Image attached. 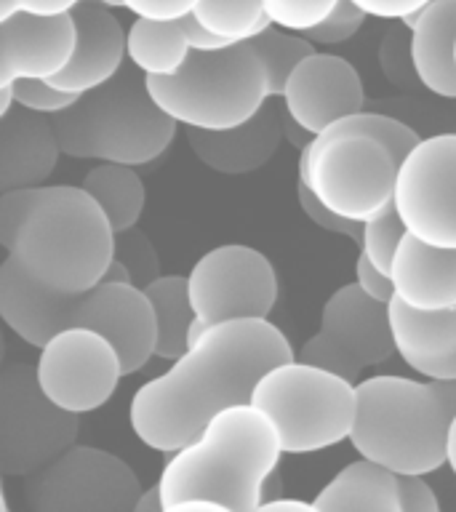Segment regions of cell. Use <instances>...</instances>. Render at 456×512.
<instances>
[{
	"label": "cell",
	"instance_id": "obj_1",
	"mask_svg": "<svg viewBox=\"0 0 456 512\" xmlns=\"http://www.w3.org/2000/svg\"><path fill=\"white\" fill-rule=\"evenodd\" d=\"M294 358L286 334L267 318L203 328L174 366L134 392L128 419L136 438L160 454H174L198 438L219 411L251 403L256 382Z\"/></svg>",
	"mask_w": 456,
	"mask_h": 512
},
{
	"label": "cell",
	"instance_id": "obj_2",
	"mask_svg": "<svg viewBox=\"0 0 456 512\" xmlns=\"http://www.w3.org/2000/svg\"><path fill=\"white\" fill-rule=\"evenodd\" d=\"M0 318L38 350L64 328L99 331L115 344L126 376L142 371L158 344V323L144 288L102 280L83 294H64L35 283L11 256L0 264Z\"/></svg>",
	"mask_w": 456,
	"mask_h": 512
},
{
	"label": "cell",
	"instance_id": "obj_3",
	"mask_svg": "<svg viewBox=\"0 0 456 512\" xmlns=\"http://www.w3.org/2000/svg\"><path fill=\"white\" fill-rule=\"evenodd\" d=\"M278 430L254 403L219 411L174 454L160 472L166 512L184 499H208L222 512H256L264 502V483L278 470Z\"/></svg>",
	"mask_w": 456,
	"mask_h": 512
},
{
	"label": "cell",
	"instance_id": "obj_4",
	"mask_svg": "<svg viewBox=\"0 0 456 512\" xmlns=\"http://www.w3.org/2000/svg\"><path fill=\"white\" fill-rule=\"evenodd\" d=\"M8 256L40 286L83 294L115 259V230L83 187H40Z\"/></svg>",
	"mask_w": 456,
	"mask_h": 512
},
{
	"label": "cell",
	"instance_id": "obj_5",
	"mask_svg": "<svg viewBox=\"0 0 456 512\" xmlns=\"http://www.w3.org/2000/svg\"><path fill=\"white\" fill-rule=\"evenodd\" d=\"M64 155L120 166H147L171 147L176 123L147 91L142 70H123L51 115Z\"/></svg>",
	"mask_w": 456,
	"mask_h": 512
},
{
	"label": "cell",
	"instance_id": "obj_6",
	"mask_svg": "<svg viewBox=\"0 0 456 512\" xmlns=\"http://www.w3.org/2000/svg\"><path fill=\"white\" fill-rule=\"evenodd\" d=\"M358 411L350 443L395 475H430L446 464L451 416L432 382L382 374L355 384Z\"/></svg>",
	"mask_w": 456,
	"mask_h": 512
},
{
	"label": "cell",
	"instance_id": "obj_7",
	"mask_svg": "<svg viewBox=\"0 0 456 512\" xmlns=\"http://www.w3.org/2000/svg\"><path fill=\"white\" fill-rule=\"evenodd\" d=\"M147 91L179 126L203 131L246 123L272 96L264 62L248 43L190 51L176 75L147 78Z\"/></svg>",
	"mask_w": 456,
	"mask_h": 512
},
{
	"label": "cell",
	"instance_id": "obj_8",
	"mask_svg": "<svg viewBox=\"0 0 456 512\" xmlns=\"http://www.w3.org/2000/svg\"><path fill=\"white\" fill-rule=\"evenodd\" d=\"M251 403L272 419L283 454H315L350 440L358 392L350 379L294 358L256 382Z\"/></svg>",
	"mask_w": 456,
	"mask_h": 512
},
{
	"label": "cell",
	"instance_id": "obj_9",
	"mask_svg": "<svg viewBox=\"0 0 456 512\" xmlns=\"http://www.w3.org/2000/svg\"><path fill=\"white\" fill-rule=\"evenodd\" d=\"M398 158L379 139L326 128L302 147L299 182L334 214L366 224L395 206Z\"/></svg>",
	"mask_w": 456,
	"mask_h": 512
},
{
	"label": "cell",
	"instance_id": "obj_10",
	"mask_svg": "<svg viewBox=\"0 0 456 512\" xmlns=\"http://www.w3.org/2000/svg\"><path fill=\"white\" fill-rule=\"evenodd\" d=\"M78 416L40 390L35 366L11 363L0 374V472L27 478L78 438Z\"/></svg>",
	"mask_w": 456,
	"mask_h": 512
},
{
	"label": "cell",
	"instance_id": "obj_11",
	"mask_svg": "<svg viewBox=\"0 0 456 512\" xmlns=\"http://www.w3.org/2000/svg\"><path fill=\"white\" fill-rule=\"evenodd\" d=\"M142 483L120 456L94 446H72L24 480L35 512H134Z\"/></svg>",
	"mask_w": 456,
	"mask_h": 512
},
{
	"label": "cell",
	"instance_id": "obj_12",
	"mask_svg": "<svg viewBox=\"0 0 456 512\" xmlns=\"http://www.w3.org/2000/svg\"><path fill=\"white\" fill-rule=\"evenodd\" d=\"M398 352L390 326V304L376 302L358 283L336 288L320 312L318 334L296 358L358 384L363 368H374Z\"/></svg>",
	"mask_w": 456,
	"mask_h": 512
},
{
	"label": "cell",
	"instance_id": "obj_13",
	"mask_svg": "<svg viewBox=\"0 0 456 512\" xmlns=\"http://www.w3.org/2000/svg\"><path fill=\"white\" fill-rule=\"evenodd\" d=\"M195 310L192 339L203 328L238 318H270L278 299V275L270 259L251 246L211 248L187 275Z\"/></svg>",
	"mask_w": 456,
	"mask_h": 512
},
{
	"label": "cell",
	"instance_id": "obj_14",
	"mask_svg": "<svg viewBox=\"0 0 456 512\" xmlns=\"http://www.w3.org/2000/svg\"><path fill=\"white\" fill-rule=\"evenodd\" d=\"M395 208L414 238L456 248V134L422 139L398 168Z\"/></svg>",
	"mask_w": 456,
	"mask_h": 512
},
{
	"label": "cell",
	"instance_id": "obj_15",
	"mask_svg": "<svg viewBox=\"0 0 456 512\" xmlns=\"http://www.w3.org/2000/svg\"><path fill=\"white\" fill-rule=\"evenodd\" d=\"M35 371L40 390L72 414L102 408L118 390L120 376H126L115 344L91 328L59 331L40 347Z\"/></svg>",
	"mask_w": 456,
	"mask_h": 512
},
{
	"label": "cell",
	"instance_id": "obj_16",
	"mask_svg": "<svg viewBox=\"0 0 456 512\" xmlns=\"http://www.w3.org/2000/svg\"><path fill=\"white\" fill-rule=\"evenodd\" d=\"M280 99L296 126L318 136L336 120L363 112L366 88L347 59L315 51L296 64Z\"/></svg>",
	"mask_w": 456,
	"mask_h": 512
},
{
	"label": "cell",
	"instance_id": "obj_17",
	"mask_svg": "<svg viewBox=\"0 0 456 512\" xmlns=\"http://www.w3.org/2000/svg\"><path fill=\"white\" fill-rule=\"evenodd\" d=\"M72 14H11L0 19V86L16 80H51L75 54Z\"/></svg>",
	"mask_w": 456,
	"mask_h": 512
},
{
	"label": "cell",
	"instance_id": "obj_18",
	"mask_svg": "<svg viewBox=\"0 0 456 512\" xmlns=\"http://www.w3.org/2000/svg\"><path fill=\"white\" fill-rule=\"evenodd\" d=\"M72 22H75V54L70 64L64 67L56 78H51L56 88L70 91V94H86L91 88L110 83L126 62L128 54V32L112 16L107 6L99 0H80L72 8Z\"/></svg>",
	"mask_w": 456,
	"mask_h": 512
},
{
	"label": "cell",
	"instance_id": "obj_19",
	"mask_svg": "<svg viewBox=\"0 0 456 512\" xmlns=\"http://www.w3.org/2000/svg\"><path fill=\"white\" fill-rule=\"evenodd\" d=\"M62 144L48 115L16 104L0 115V192L40 187L54 174Z\"/></svg>",
	"mask_w": 456,
	"mask_h": 512
},
{
	"label": "cell",
	"instance_id": "obj_20",
	"mask_svg": "<svg viewBox=\"0 0 456 512\" xmlns=\"http://www.w3.org/2000/svg\"><path fill=\"white\" fill-rule=\"evenodd\" d=\"M392 286L400 302L414 310L438 312L456 307V248L430 246L403 235L390 267Z\"/></svg>",
	"mask_w": 456,
	"mask_h": 512
},
{
	"label": "cell",
	"instance_id": "obj_21",
	"mask_svg": "<svg viewBox=\"0 0 456 512\" xmlns=\"http://www.w3.org/2000/svg\"><path fill=\"white\" fill-rule=\"evenodd\" d=\"M390 326L398 355L424 379H456V307L424 312L395 296Z\"/></svg>",
	"mask_w": 456,
	"mask_h": 512
},
{
	"label": "cell",
	"instance_id": "obj_22",
	"mask_svg": "<svg viewBox=\"0 0 456 512\" xmlns=\"http://www.w3.org/2000/svg\"><path fill=\"white\" fill-rule=\"evenodd\" d=\"M280 118L278 112L264 104L254 118L224 131H203L187 128V142L192 152L219 174H251L275 155L280 144Z\"/></svg>",
	"mask_w": 456,
	"mask_h": 512
},
{
	"label": "cell",
	"instance_id": "obj_23",
	"mask_svg": "<svg viewBox=\"0 0 456 512\" xmlns=\"http://www.w3.org/2000/svg\"><path fill=\"white\" fill-rule=\"evenodd\" d=\"M408 56L430 94L456 99V0H432L411 27Z\"/></svg>",
	"mask_w": 456,
	"mask_h": 512
},
{
	"label": "cell",
	"instance_id": "obj_24",
	"mask_svg": "<svg viewBox=\"0 0 456 512\" xmlns=\"http://www.w3.org/2000/svg\"><path fill=\"white\" fill-rule=\"evenodd\" d=\"M318 512H400L398 475L360 456L312 499Z\"/></svg>",
	"mask_w": 456,
	"mask_h": 512
},
{
	"label": "cell",
	"instance_id": "obj_25",
	"mask_svg": "<svg viewBox=\"0 0 456 512\" xmlns=\"http://www.w3.org/2000/svg\"><path fill=\"white\" fill-rule=\"evenodd\" d=\"M192 46L182 19L176 22H155L136 19L128 30V59L147 78H171L182 70Z\"/></svg>",
	"mask_w": 456,
	"mask_h": 512
},
{
	"label": "cell",
	"instance_id": "obj_26",
	"mask_svg": "<svg viewBox=\"0 0 456 512\" xmlns=\"http://www.w3.org/2000/svg\"><path fill=\"white\" fill-rule=\"evenodd\" d=\"M150 299L155 323H158V344L155 358L176 360L192 342L195 310L190 302V288L184 275H160L144 288Z\"/></svg>",
	"mask_w": 456,
	"mask_h": 512
},
{
	"label": "cell",
	"instance_id": "obj_27",
	"mask_svg": "<svg viewBox=\"0 0 456 512\" xmlns=\"http://www.w3.org/2000/svg\"><path fill=\"white\" fill-rule=\"evenodd\" d=\"M83 190L102 206L112 230L123 232L136 227L144 211V184L134 166L102 163L91 168L83 179Z\"/></svg>",
	"mask_w": 456,
	"mask_h": 512
},
{
	"label": "cell",
	"instance_id": "obj_28",
	"mask_svg": "<svg viewBox=\"0 0 456 512\" xmlns=\"http://www.w3.org/2000/svg\"><path fill=\"white\" fill-rule=\"evenodd\" d=\"M192 14L230 43H248L272 24L262 0H200Z\"/></svg>",
	"mask_w": 456,
	"mask_h": 512
},
{
	"label": "cell",
	"instance_id": "obj_29",
	"mask_svg": "<svg viewBox=\"0 0 456 512\" xmlns=\"http://www.w3.org/2000/svg\"><path fill=\"white\" fill-rule=\"evenodd\" d=\"M248 46L254 48L256 56L264 62L272 96H283V88H286L291 72L296 70V64L315 54V43L304 38L302 32L280 30L275 24L248 40Z\"/></svg>",
	"mask_w": 456,
	"mask_h": 512
},
{
	"label": "cell",
	"instance_id": "obj_30",
	"mask_svg": "<svg viewBox=\"0 0 456 512\" xmlns=\"http://www.w3.org/2000/svg\"><path fill=\"white\" fill-rule=\"evenodd\" d=\"M328 128L374 136V139H379V142H382L384 147L398 158V163H403L408 152L422 142L414 128L406 126L403 120H395L390 118V115H379V112H366V110L355 112V115H350V118L336 120L334 126H328Z\"/></svg>",
	"mask_w": 456,
	"mask_h": 512
},
{
	"label": "cell",
	"instance_id": "obj_31",
	"mask_svg": "<svg viewBox=\"0 0 456 512\" xmlns=\"http://www.w3.org/2000/svg\"><path fill=\"white\" fill-rule=\"evenodd\" d=\"M406 224L400 219L398 208L390 206L384 214L363 224V246L360 254H366L379 270L390 272L392 259L398 254V246L406 235Z\"/></svg>",
	"mask_w": 456,
	"mask_h": 512
},
{
	"label": "cell",
	"instance_id": "obj_32",
	"mask_svg": "<svg viewBox=\"0 0 456 512\" xmlns=\"http://www.w3.org/2000/svg\"><path fill=\"white\" fill-rule=\"evenodd\" d=\"M115 259L126 264L134 286L147 288L152 280L160 278V256L152 240L136 227L115 232Z\"/></svg>",
	"mask_w": 456,
	"mask_h": 512
},
{
	"label": "cell",
	"instance_id": "obj_33",
	"mask_svg": "<svg viewBox=\"0 0 456 512\" xmlns=\"http://www.w3.org/2000/svg\"><path fill=\"white\" fill-rule=\"evenodd\" d=\"M270 22L280 30L307 32L320 24L339 0H262Z\"/></svg>",
	"mask_w": 456,
	"mask_h": 512
},
{
	"label": "cell",
	"instance_id": "obj_34",
	"mask_svg": "<svg viewBox=\"0 0 456 512\" xmlns=\"http://www.w3.org/2000/svg\"><path fill=\"white\" fill-rule=\"evenodd\" d=\"M366 19V11L355 6L352 0H339L334 11L323 22L315 24L312 30L302 32V35L310 43H320V46H339V43H347L363 27Z\"/></svg>",
	"mask_w": 456,
	"mask_h": 512
},
{
	"label": "cell",
	"instance_id": "obj_35",
	"mask_svg": "<svg viewBox=\"0 0 456 512\" xmlns=\"http://www.w3.org/2000/svg\"><path fill=\"white\" fill-rule=\"evenodd\" d=\"M16 104H22L24 110L40 112V115H56L75 104L78 94L56 88L51 80H16L14 86Z\"/></svg>",
	"mask_w": 456,
	"mask_h": 512
},
{
	"label": "cell",
	"instance_id": "obj_36",
	"mask_svg": "<svg viewBox=\"0 0 456 512\" xmlns=\"http://www.w3.org/2000/svg\"><path fill=\"white\" fill-rule=\"evenodd\" d=\"M296 198H299V206H302V211L307 214V219L318 224L320 230L334 232V235H347L352 243L363 246V224L350 222V219L334 214L331 208H326L318 198H315V192H312L304 182H296Z\"/></svg>",
	"mask_w": 456,
	"mask_h": 512
},
{
	"label": "cell",
	"instance_id": "obj_37",
	"mask_svg": "<svg viewBox=\"0 0 456 512\" xmlns=\"http://www.w3.org/2000/svg\"><path fill=\"white\" fill-rule=\"evenodd\" d=\"M38 190L40 187H19V190H6L0 195V246L6 251L14 246L16 232L30 214Z\"/></svg>",
	"mask_w": 456,
	"mask_h": 512
},
{
	"label": "cell",
	"instance_id": "obj_38",
	"mask_svg": "<svg viewBox=\"0 0 456 512\" xmlns=\"http://www.w3.org/2000/svg\"><path fill=\"white\" fill-rule=\"evenodd\" d=\"M398 496L400 512H438L440 502L424 475L406 472L398 475Z\"/></svg>",
	"mask_w": 456,
	"mask_h": 512
},
{
	"label": "cell",
	"instance_id": "obj_39",
	"mask_svg": "<svg viewBox=\"0 0 456 512\" xmlns=\"http://www.w3.org/2000/svg\"><path fill=\"white\" fill-rule=\"evenodd\" d=\"M200 0H123L136 19H155V22H176L195 11Z\"/></svg>",
	"mask_w": 456,
	"mask_h": 512
},
{
	"label": "cell",
	"instance_id": "obj_40",
	"mask_svg": "<svg viewBox=\"0 0 456 512\" xmlns=\"http://www.w3.org/2000/svg\"><path fill=\"white\" fill-rule=\"evenodd\" d=\"M355 283H358L368 296H374L376 302L390 304L395 299V286H392L390 272L379 270L366 254L358 256V264H355Z\"/></svg>",
	"mask_w": 456,
	"mask_h": 512
},
{
	"label": "cell",
	"instance_id": "obj_41",
	"mask_svg": "<svg viewBox=\"0 0 456 512\" xmlns=\"http://www.w3.org/2000/svg\"><path fill=\"white\" fill-rule=\"evenodd\" d=\"M355 6L363 8L368 16L376 19H390V22H403L406 16L419 14L432 0H352Z\"/></svg>",
	"mask_w": 456,
	"mask_h": 512
},
{
	"label": "cell",
	"instance_id": "obj_42",
	"mask_svg": "<svg viewBox=\"0 0 456 512\" xmlns=\"http://www.w3.org/2000/svg\"><path fill=\"white\" fill-rule=\"evenodd\" d=\"M80 0H0V19L11 14H40V16H59L70 14Z\"/></svg>",
	"mask_w": 456,
	"mask_h": 512
},
{
	"label": "cell",
	"instance_id": "obj_43",
	"mask_svg": "<svg viewBox=\"0 0 456 512\" xmlns=\"http://www.w3.org/2000/svg\"><path fill=\"white\" fill-rule=\"evenodd\" d=\"M182 27L184 32H187V40H190L192 51H219V48L224 46H232L230 40L219 38V35H214L208 27H203L195 14L184 16Z\"/></svg>",
	"mask_w": 456,
	"mask_h": 512
},
{
	"label": "cell",
	"instance_id": "obj_44",
	"mask_svg": "<svg viewBox=\"0 0 456 512\" xmlns=\"http://www.w3.org/2000/svg\"><path fill=\"white\" fill-rule=\"evenodd\" d=\"M435 392H438L440 403L448 411V416H456V379H430Z\"/></svg>",
	"mask_w": 456,
	"mask_h": 512
},
{
	"label": "cell",
	"instance_id": "obj_45",
	"mask_svg": "<svg viewBox=\"0 0 456 512\" xmlns=\"http://www.w3.org/2000/svg\"><path fill=\"white\" fill-rule=\"evenodd\" d=\"M134 512H166L163 494H160V483H155L152 488L142 491V496H139V502H136Z\"/></svg>",
	"mask_w": 456,
	"mask_h": 512
},
{
	"label": "cell",
	"instance_id": "obj_46",
	"mask_svg": "<svg viewBox=\"0 0 456 512\" xmlns=\"http://www.w3.org/2000/svg\"><path fill=\"white\" fill-rule=\"evenodd\" d=\"M259 510H304V512H318L312 502H302V499H291V496H278V499H270L264 502Z\"/></svg>",
	"mask_w": 456,
	"mask_h": 512
},
{
	"label": "cell",
	"instance_id": "obj_47",
	"mask_svg": "<svg viewBox=\"0 0 456 512\" xmlns=\"http://www.w3.org/2000/svg\"><path fill=\"white\" fill-rule=\"evenodd\" d=\"M102 280H107V283H134V280H131V272H128V267L120 262V259H112Z\"/></svg>",
	"mask_w": 456,
	"mask_h": 512
},
{
	"label": "cell",
	"instance_id": "obj_48",
	"mask_svg": "<svg viewBox=\"0 0 456 512\" xmlns=\"http://www.w3.org/2000/svg\"><path fill=\"white\" fill-rule=\"evenodd\" d=\"M446 464L448 470L456 475V416L448 424V435H446Z\"/></svg>",
	"mask_w": 456,
	"mask_h": 512
},
{
	"label": "cell",
	"instance_id": "obj_49",
	"mask_svg": "<svg viewBox=\"0 0 456 512\" xmlns=\"http://www.w3.org/2000/svg\"><path fill=\"white\" fill-rule=\"evenodd\" d=\"M278 496H283V480H280L278 470H275L270 478H267V483H264V502H270V499H278Z\"/></svg>",
	"mask_w": 456,
	"mask_h": 512
},
{
	"label": "cell",
	"instance_id": "obj_50",
	"mask_svg": "<svg viewBox=\"0 0 456 512\" xmlns=\"http://www.w3.org/2000/svg\"><path fill=\"white\" fill-rule=\"evenodd\" d=\"M99 3H102V6H107V8H120V6H123V0H99Z\"/></svg>",
	"mask_w": 456,
	"mask_h": 512
}]
</instances>
